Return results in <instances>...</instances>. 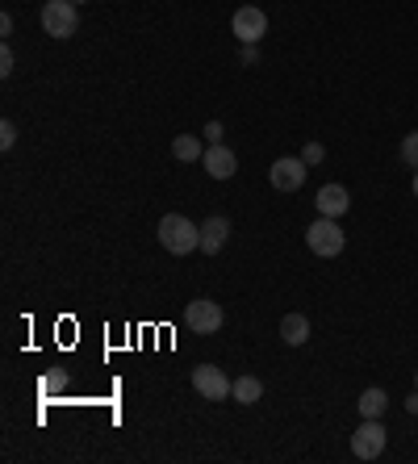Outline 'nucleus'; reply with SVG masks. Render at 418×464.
Returning <instances> with one entry per match:
<instances>
[{
  "label": "nucleus",
  "instance_id": "1",
  "mask_svg": "<svg viewBox=\"0 0 418 464\" xmlns=\"http://www.w3.org/2000/svg\"><path fill=\"white\" fill-rule=\"evenodd\" d=\"M159 247H164L167 256L201 251V226H192L184 214H164L159 218Z\"/></svg>",
  "mask_w": 418,
  "mask_h": 464
},
{
  "label": "nucleus",
  "instance_id": "2",
  "mask_svg": "<svg viewBox=\"0 0 418 464\" xmlns=\"http://www.w3.org/2000/svg\"><path fill=\"white\" fill-rule=\"evenodd\" d=\"M306 243H310L314 256L334 259L339 251H343L347 234L339 231V222H334V218H323V214H318V222H310V231H306Z\"/></svg>",
  "mask_w": 418,
  "mask_h": 464
},
{
  "label": "nucleus",
  "instance_id": "3",
  "mask_svg": "<svg viewBox=\"0 0 418 464\" xmlns=\"http://www.w3.org/2000/svg\"><path fill=\"white\" fill-rule=\"evenodd\" d=\"M76 25H80V13H76L72 0H47L42 4V30H47L50 38H72Z\"/></svg>",
  "mask_w": 418,
  "mask_h": 464
},
{
  "label": "nucleus",
  "instance_id": "4",
  "mask_svg": "<svg viewBox=\"0 0 418 464\" xmlns=\"http://www.w3.org/2000/svg\"><path fill=\"white\" fill-rule=\"evenodd\" d=\"M385 443H389V431L381 427V418H360L356 435H351V452L360 460H377L385 452Z\"/></svg>",
  "mask_w": 418,
  "mask_h": 464
},
{
  "label": "nucleus",
  "instance_id": "5",
  "mask_svg": "<svg viewBox=\"0 0 418 464\" xmlns=\"http://www.w3.org/2000/svg\"><path fill=\"white\" fill-rule=\"evenodd\" d=\"M184 322L192 327V335H218V330H222V322H227V314H222V306H218V302H209V297H197V302H189V310H184Z\"/></svg>",
  "mask_w": 418,
  "mask_h": 464
},
{
  "label": "nucleus",
  "instance_id": "6",
  "mask_svg": "<svg viewBox=\"0 0 418 464\" xmlns=\"http://www.w3.org/2000/svg\"><path fill=\"white\" fill-rule=\"evenodd\" d=\"M192 390L201 393L205 402H227L230 390H235V381H227V372L214 364H201V368H192Z\"/></svg>",
  "mask_w": 418,
  "mask_h": 464
},
{
  "label": "nucleus",
  "instance_id": "7",
  "mask_svg": "<svg viewBox=\"0 0 418 464\" xmlns=\"http://www.w3.org/2000/svg\"><path fill=\"white\" fill-rule=\"evenodd\" d=\"M230 34L239 38V42L260 47V38L268 34V17H263V9H255V4H243V9H235V17H230Z\"/></svg>",
  "mask_w": 418,
  "mask_h": 464
},
{
  "label": "nucleus",
  "instance_id": "8",
  "mask_svg": "<svg viewBox=\"0 0 418 464\" xmlns=\"http://www.w3.org/2000/svg\"><path fill=\"white\" fill-rule=\"evenodd\" d=\"M306 171H310V163L306 159H276L272 168H268V180H272V188H280V193H298L301 184H306Z\"/></svg>",
  "mask_w": 418,
  "mask_h": 464
},
{
  "label": "nucleus",
  "instance_id": "9",
  "mask_svg": "<svg viewBox=\"0 0 418 464\" xmlns=\"http://www.w3.org/2000/svg\"><path fill=\"white\" fill-rule=\"evenodd\" d=\"M205 171L214 176V180H230L235 171H239V155L227 147V143H214V147H205Z\"/></svg>",
  "mask_w": 418,
  "mask_h": 464
},
{
  "label": "nucleus",
  "instance_id": "10",
  "mask_svg": "<svg viewBox=\"0 0 418 464\" xmlns=\"http://www.w3.org/2000/svg\"><path fill=\"white\" fill-rule=\"evenodd\" d=\"M314 206H318V214H323V218H343L347 209H351V197H347L343 184H323V188H318V197H314Z\"/></svg>",
  "mask_w": 418,
  "mask_h": 464
},
{
  "label": "nucleus",
  "instance_id": "11",
  "mask_svg": "<svg viewBox=\"0 0 418 464\" xmlns=\"http://www.w3.org/2000/svg\"><path fill=\"white\" fill-rule=\"evenodd\" d=\"M227 239H230V222L222 218V214H214V218L201 222V251L205 256H218V251L227 247Z\"/></svg>",
  "mask_w": 418,
  "mask_h": 464
},
{
  "label": "nucleus",
  "instance_id": "12",
  "mask_svg": "<svg viewBox=\"0 0 418 464\" xmlns=\"http://www.w3.org/2000/svg\"><path fill=\"white\" fill-rule=\"evenodd\" d=\"M280 339H285L289 347L310 343V318H306V314H285V318H280Z\"/></svg>",
  "mask_w": 418,
  "mask_h": 464
},
{
  "label": "nucleus",
  "instance_id": "13",
  "mask_svg": "<svg viewBox=\"0 0 418 464\" xmlns=\"http://www.w3.org/2000/svg\"><path fill=\"white\" fill-rule=\"evenodd\" d=\"M172 155L180 159V163H201L205 159V147L197 135H176L172 138Z\"/></svg>",
  "mask_w": 418,
  "mask_h": 464
},
{
  "label": "nucleus",
  "instance_id": "14",
  "mask_svg": "<svg viewBox=\"0 0 418 464\" xmlns=\"http://www.w3.org/2000/svg\"><path fill=\"white\" fill-rule=\"evenodd\" d=\"M356 406H360V418H381L385 410H389V393L372 385V390L360 393V402H356Z\"/></svg>",
  "mask_w": 418,
  "mask_h": 464
},
{
  "label": "nucleus",
  "instance_id": "15",
  "mask_svg": "<svg viewBox=\"0 0 418 464\" xmlns=\"http://www.w3.org/2000/svg\"><path fill=\"white\" fill-rule=\"evenodd\" d=\"M230 398L239 406H255L263 398V381L260 377H239L235 381V390H230Z\"/></svg>",
  "mask_w": 418,
  "mask_h": 464
},
{
  "label": "nucleus",
  "instance_id": "16",
  "mask_svg": "<svg viewBox=\"0 0 418 464\" xmlns=\"http://www.w3.org/2000/svg\"><path fill=\"white\" fill-rule=\"evenodd\" d=\"M402 163H410V168L418 171V130L402 138Z\"/></svg>",
  "mask_w": 418,
  "mask_h": 464
},
{
  "label": "nucleus",
  "instance_id": "17",
  "mask_svg": "<svg viewBox=\"0 0 418 464\" xmlns=\"http://www.w3.org/2000/svg\"><path fill=\"white\" fill-rule=\"evenodd\" d=\"M301 159H306V163L314 168V163H323V159H326V147H323V143H310V147L301 151Z\"/></svg>",
  "mask_w": 418,
  "mask_h": 464
},
{
  "label": "nucleus",
  "instance_id": "18",
  "mask_svg": "<svg viewBox=\"0 0 418 464\" xmlns=\"http://www.w3.org/2000/svg\"><path fill=\"white\" fill-rule=\"evenodd\" d=\"M13 143H17V126H13V122H0V147L9 151Z\"/></svg>",
  "mask_w": 418,
  "mask_h": 464
},
{
  "label": "nucleus",
  "instance_id": "19",
  "mask_svg": "<svg viewBox=\"0 0 418 464\" xmlns=\"http://www.w3.org/2000/svg\"><path fill=\"white\" fill-rule=\"evenodd\" d=\"M201 138L214 147V143H222V122H205V130H201Z\"/></svg>",
  "mask_w": 418,
  "mask_h": 464
},
{
  "label": "nucleus",
  "instance_id": "20",
  "mask_svg": "<svg viewBox=\"0 0 418 464\" xmlns=\"http://www.w3.org/2000/svg\"><path fill=\"white\" fill-rule=\"evenodd\" d=\"M13 67H17L13 50H9V47H0V75H13Z\"/></svg>",
  "mask_w": 418,
  "mask_h": 464
},
{
  "label": "nucleus",
  "instance_id": "21",
  "mask_svg": "<svg viewBox=\"0 0 418 464\" xmlns=\"http://www.w3.org/2000/svg\"><path fill=\"white\" fill-rule=\"evenodd\" d=\"M260 59V47H251V42H243V63H255Z\"/></svg>",
  "mask_w": 418,
  "mask_h": 464
},
{
  "label": "nucleus",
  "instance_id": "22",
  "mask_svg": "<svg viewBox=\"0 0 418 464\" xmlns=\"http://www.w3.org/2000/svg\"><path fill=\"white\" fill-rule=\"evenodd\" d=\"M9 34H13V17L4 13V17H0V38H9Z\"/></svg>",
  "mask_w": 418,
  "mask_h": 464
},
{
  "label": "nucleus",
  "instance_id": "23",
  "mask_svg": "<svg viewBox=\"0 0 418 464\" xmlns=\"http://www.w3.org/2000/svg\"><path fill=\"white\" fill-rule=\"evenodd\" d=\"M406 410H410V415H418V390L406 398Z\"/></svg>",
  "mask_w": 418,
  "mask_h": 464
},
{
  "label": "nucleus",
  "instance_id": "24",
  "mask_svg": "<svg viewBox=\"0 0 418 464\" xmlns=\"http://www.w3.org/2000/svg\"><path fill=\"white\" fill-rule=\"evenodd\" d=\"M414 197H418V171H414Z\"/></svg>",
  "mask_w": 418,
  "mask_h": 464
},
{
  "label": "nucleus",
  "instance_id": "25",
  "mask_svg": "<svg viewBox=\"0 0 418 464\" xmlns=\"http://www.w3.org/2000/svg\"><path fill=\"white\" fill-rule=\"evenodd\" d=\"M72 4H84V0H72Z\"/></svg>",
  "mask_w": 418,
  "mask_h": 464
}]
</instances>
